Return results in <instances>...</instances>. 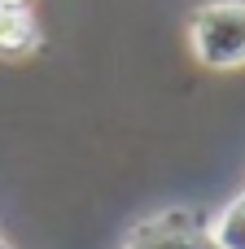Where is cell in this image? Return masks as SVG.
Segmentation results:
<instances>
[{
	"instance_id": "1",
	"label": "cell",
	"mask_w": 245,
	"mask_h": 249,
	"mask_svg": "<svg viewBox=\"0 0 245 249\" xmlns=\"http://www.w3.org/2000/svg\"><path fill=\"white\" fill-rule=\"evenodd\" d=\"M193 57L210 70L245 66V0H210L188 22Z\"/></svg>"
},
{
	"instance_id": "2",
	"label": "cell",
	"mask_w": 245,
	"mask_h": 249,
	"mask_svg": "<svg viewBox=\"0 0 245 249\" xmlns=\"http://www.w3.org/2000/svg\"><path fill=\"white\" fill-rule=\"evenodd\" d=\"M123 249H206V241L188 228L184 214H162V219L136 228Z\"/></svg>"
},
{
	"instance_id": "3",
	"label": "cell",
	"mask_w": 245,
	"mask_h": 249,
	"mask_svg": "<svg viewBox=\"0 0 245 249\" xmlns=\"http://www.w3.org/2000/svg\"><path fill=\"white\" fill-rule=\"evenodd\" d=\"M39 48V26L31 9H0V61H26Z\"/></svg>"
},
{
	"instance_id": "4",
	"label": "cell",
	"mask_w": 245,
	"mask_h": 249,
	"mask_svg": "<svg viewBox=\"0 0 245 249\" xmlns=\"http://www.w3.org/2000/svg\"><path fill=\"white\" fill-rule=\"evenodd\" d=\"M210 245L215 249H245V197H237L210 228Z\"/></svg>"
},
{
	"instance_id": "5",
	"label": "cell",
	"mask_w": 245,
	"mask_h": 249,
	"mask_svg": "<svg viewBox=\"0 0 245 249\" xmlns=\"http://www.w3.org/2000/svg\"><path fill=\"white\" fill-rule=\"evenodd\" d=\"M31 0H0V9H26Z\"/></svg>"
},
{
	"instance_id": "6",
	"label": "cell",
	"mask_w": 245,
	"mask_h": 249,
	"mask_svg": "<svg viewBox=\"0 0 245 249\" xmlns=\"http://www.w3.org/2000/svg\"><path fill=\"white\" fill-rule=\"evenodd\" d=\"M0 249H9V241H4V236H0Z\"/></svg>"
}]
</instances>
